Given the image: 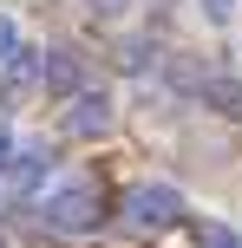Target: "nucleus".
<instances>
[{
    "label": "nucleus",
    "instance_id": "f257e3e1",
    "mask_svg": "<svg viewBox=\"0 0 242 248\" xmlns=\"http://www.w3.org/2000/svg\"><path fill=\"white\" fill-rule=\"evenodd\" d=\"M98 216H105V189L98 183H59L39 202V222L59 229V235H85V229H98Z\"/></svg>",
    "mask_w": 242,
    "mask_h": 248
},
{
    "label": "nucleus",
    "instance_id": "4468645a",
    "mask_svg": "<svg viewBox=\"0 0 242 248\" xmlns=\"http://www.w3.org/2000/svg\"><path fill=\"white\" fill-rule=\"evenodd\" d=\"M0 248H7V235H0Z\"/></svg>",
    "mask_w": 242,
    "mask_h": 248
},
{
    "label": "nucleus",
    "instance_id": "9d476101",
    "mask_svg": "<svg viewBox=\"0 0 242 248\" xmlns=\"http://www.w3.org/2000/svg\"><path fill=\"white\" fill-rule=\"evenodd\" d=\"M118 59H125V65H131V72H144V65H151V59H157V46H151V39H131V46H125V52H118Z\"/></svg>",
    "mask_w": 242,
    "mask_h": 248
},
{
    "label": "nucleus",
    "instance_id": "9b49d317",
    "mask_svg": "<svg viewBox=\"0 0 242 248\" xmlns=\"http://www.w3.org/2000/svg\"><path fill=\"white\" fill-rule=\"evenodd\" d=\"M196 7H203V20H216V26H229V20H236V7H242V0H196Z\"/></svg>",
    "mask_w": 242,
    "mask_h": 248
},
{
    "label": "nucleus",
    "instance_id": "ddd939ff",
    "mask_svg": "<svg viewBox=\"0 0 242 248\" xmlns=\"http://www.w3.org/2000/svg\"><path fill=\"white\" fill-rule=\"evenodd\" d=\"M7 157H13V137H7V131H0V163H7Z\"/></svg>",
    "mask_w": 242,
    "mask_h": 248
},
{
    "label": "nucleus",
    "instance_id": "7ed1b4c3",
    "mask_svg": "<svg viewBox=\"0 0 242 248\" xmlns=\"http://www.w3.org/2000/svg\"><path fill=\"white\" fill-rule=\"evenodd\" d=\"M112 98H105V92H72V98H65V111H59V131L65 137H105V131H112Z\"/></svg>",
    "mask_w": 242,
    "mask_h": 248
},
{
    "label": "nucleus",
    "instance_id": "f8f14e48",
    "mask_svg": "<svg viewBox=\"0 0 242 248\" xmlns=\"http://www.w3.org/2000/svg\"><path fill=\"white\" fill-rule=\"evenodd\" d=\"M13 46H20V26H13L7 13H0V65H7V52H13Z\"/></svg>",
    "mask_w": 242,
    "mask_h": 248
},
{
    "label": "nucleus",
    "instance_id": "0eeeda50",
    "mask_svg": "<svg viewBox=\"0 0 242 248\" xmlns=\"http://www.w3.org/2000/svg\"><path fill=\"white\" fill-rule=\"evenodd\" d=\"M170 85H177V92H203L210 72H203L196 59H183V52H177V59H170Z\"/></svg>",
    "mask_w": 242,
    "mask_h": 248
},
{
    "label": "nucleus",
    "instance_id": "f03ea898",
    "mask_svg": "<svg viewBox=\"0 0 242 248\" xmlns=\"http://www.w3.org/2000/svg\"><path fill=\"white\" fill-rule=\"evenodd\" d=\"M183 216V196L170 183H138V189H125V222L131 229H170Z\"/></svg>",
    "mask_w": 242,
    "mask_h": 248
},
{
    "label": "nucleus",
    "instance_id": "6e6552de",
    "mask_svg": "<svg viewBox=\"0 0 242 248\" xmlns=\"http://www.w3.org/2000/svg\"><path fill=\"white\" fill-rule=\"evenodd\" d=\"M131 13V0H85V20H98V26H118Z\"/></svg>",
    "mask_w": 242,
    "mask_h": 248
},
{
    "label": "nucleus",
    "instance_id": "1a4fd4ad",
    "mask_svg": "<svg viewBox=\"0 0 242 248\" xmlns=\"http://www.w3.org/2000/svg\"><path fill=\"white\" fill-rule=\"evenodd\" d=\"M196 248H242V235L223 229V222H203V229H196Z\"/></svg>",
    "mask_w": 242,
    "mask_h": 248
},
{
    "label": "nucleus",
    "instance_id": "423d86ee",
    "mask_svg": "<svg viewBox=\"0 0 242 248\" xmlns=\"http://www.w3.org/2000/svg\"><path fill=\"white\" fill-rule=\"evenodd\" d=\"M203 105H210L216 118L242 124V78H210V85H203Z\"/></svg>",
    "mask_w": 242,
    "mask_h": 248
},
{
    "label": "nucleus",
    "instance_id": "20e7f679",
    "mask_svg": "<svg viewBox=\"0 0 242 248\" xmlns=\"http://www.w3.org/2000/svg\"><path fill=\"white\" fill-rule=\"evenodd\" d=\"M46 92H52V98L85 92V59H79L72 46H52V52H46Z\"/></svg>",
    "mask_w": 242,
    "mask_h": 248
},
{
    "label": "nucleus",
    "instance_id": "39448f33",
    "mask_svg": "<svg viewBox=\"0 0 242 248\" xmlns=\"http://www.w3.org/2000/svg\"><path fill=\"white\" fill-rule=\"evenodd\" d=\"M33 78H46V52L13 46V52H7V72H0V92H7V98H20V92H33Z\"/></svg>",
    "mask_w": 242,
    "mask_h": 248
}]
</instances>
